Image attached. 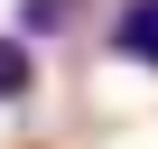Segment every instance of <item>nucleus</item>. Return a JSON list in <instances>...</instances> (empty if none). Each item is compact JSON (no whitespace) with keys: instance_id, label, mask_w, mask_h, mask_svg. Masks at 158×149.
<instances>
[{"instance_id":"1","label":"nucleus","mask_w":158,"mask_h":149,"mask_svg":"<svg viewBox=\"0 0 158 149\" xmlns=\"http://www.w3.org/2000/svg\"><path fill=\"white\" fill-rule=\"evenodd\" d=\"M112 56L158 74V0H121V19H112Z\"/></svg>"},{"instance_id":"2","label":"nucleus","mask_w":158,"mask_h":149,"mask_svg":"<svg viewBox=\"0 0 158 149\" xmlns=\"http://www.w3.org/2000/svg\"><path fill=\"white\" fill-rule=\"evenodd\" d=\"M28 84H37V47L0 28V103H28Z\"/></svg>"},{"instance_id":"3","label":"nucleus","mask_w":158,"mask_h":149,"mask_svg":"<svg viewBox=\"0 0 158 149\" xmlns=\"http://www.w3.org/2000/svg\"><path fill=\"white\" fill-rule=\"evenodd\" d=\"M74 19H84V0H19V28L10 37H65Z\"/></svg>"}]
</instances>
